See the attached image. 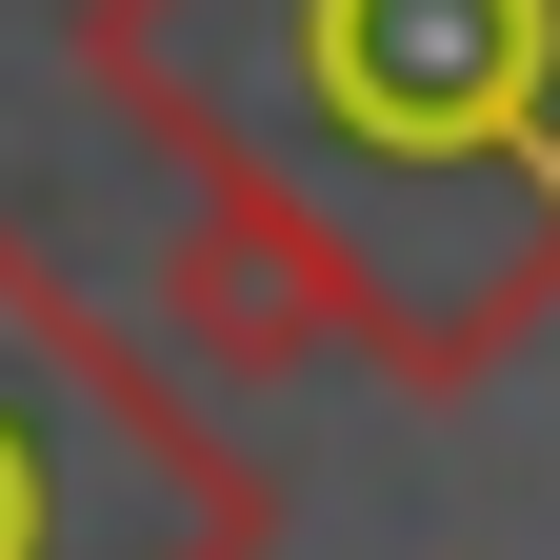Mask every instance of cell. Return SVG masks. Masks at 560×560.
Here are the masks:
<instances>
[{
	"label": "cell",
	"instance_id": "cell-2",
	"mask_svg": "<svg viewBox=\"0 0 560 560\" xmlns=\"http://www.w3.org/2000/svg\"><path fill=\"white\" fill-rule=\"evenodd\" d=\"M0 560H260V480L221 460L180 361L60 301L0 221Z\"/></svg>",
	"mask_w": 560,
	"mask_h": 560
},
{
	"label": "cell",
	"instance_id": "cell-1",
	"mask_svg": "<svg viewBox=\"0 0 560 560\" xmlns=\"http://www.w3.org/2000/svg\"><path fill=\"white\" fill-rule=\"evenodd\" d=\"M81 81L180 180L320 241L340 361L400 400L560 320V0H81Z\"/></svg>",
	"mask_w": 560,
	"mask_h": 560
},
{
	"label": "cell",
	"instance_id": "cell-3",
	"mask_svg": "<svg viewBox=\"0 0 560 560\" xmlns=\"http://www.w3.org/2000/svg\"><path fill=\"white\" fill-rule=\"evenodd\" d=\"M161 340H180V381H301V361H340V280H320V241L280 221V200H241V180H180V241H161Z\"/></svg>",
	"mask_w": 560,
	"mask_h": 560
}]
</instances>
